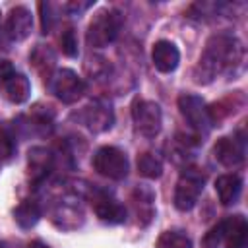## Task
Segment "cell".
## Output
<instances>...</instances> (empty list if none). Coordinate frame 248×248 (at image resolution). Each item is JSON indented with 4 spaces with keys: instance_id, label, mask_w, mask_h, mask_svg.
I'll list each match as a JSON object with an SVG mask.
<instances>
[{
    "instance_id": "obj_2",
    "label": "cell",
    "mask_w": 248,
    "mask_h": 248,
    "mask_svg": "<svg viewBox=\"0 0 248 248\" xmlns=\"http://www.w3.org/2000/svg\"><path fill=\"white\" fill-rule=\"evenodd\" d=\"M124 23V17L116 10H101L95 14L87 27V43L93 48H103L112 43Z\"/></svg>"
},
{
    "instance_id": "obj_25",
    "label": "cell",
    "mask_w": 248,
    "mask_h": 248,
    "mask_svg": "<svg viewBox=\"0 0 248 248\" xmlns=\"http://www.w3.org/2000/svg\"><path fill=\"white\" fill-rule=\"evenodd\" d=\"M12 74H14V66H12L8 60L0 58V85H4V81H6Z\"/></svg>"
},
{
    "instance_id": "obj_22",
    "label": "cell",
    "mask_w": 248,
    "mask_h": 248,
    "mask_svg": "<svg viewBox=\"0 0 248 248\" xmlns=\"http://www.w3.org/2000/svg\"><path fill=\"white\" fill-rule=\"evenodd\" d=\"M60 48H62V52L66 54V56H70V58H74V56H78V37H76V31L72 29V27H66L64 31H62V35H60Z\"/></svg>"
},
{
    "instance_id": "obj_17",
    "label": "cell",
    "mask_w": 248,
    "mask_h": 248,
    "mask_svg": "<svg viewBox=\"0 0 248 248\" xmlns=\"http://www.w3.org/2000/svg\"><path fill=\"white\" fill-rule=\"evenodd\" d=\"M4 95L10 103L14 105H21L29 99V93H31V83L29 79L23 76V74H12L6 81H4Z\"/></svg>"
},
{
    "instance_id": "obj_11",
    "label": "cell",
    "mask_w": 248,
    "mask_h": 248,
    "mask_svg": "<svg viewBox=\"0 0 248 248\" xmlns=\"http://www.w3.org/2000/svg\"><path fill=\"white\" fill-rule=\"evenodd\" d=\"M33 29V16L29 8L25 6H16L10 10L6 17V33L12 41H25L31 35Z\"/></svg>"
},
{
    "instance_id": "obj_20",
    "label": "cell",
    "mask_w": 248,
    "mask_h": 248,
    "mask_svg": "<svg viewBox=\"0 0 248 248\" xmlns=\"http://www.w3.org/2000/svg\"><path fill=\"white\" fill-rule=\"evenodd\" d=\"M138 172L143 178H159L163 174V161L155 153L145 151L138 157Z\"/></svg>"
},
{
    "instance_id": "obj_1",
    "label": "cell",
    "mask_w": 248,
    "mask_h": 248,
    "mask_svg": "<svg viewBox=\"0 0 248 248\" xmlns=\"http://www.w3.org/2000/svg\"><path fill=\"white\" fill-rule=\"evenodd\" d=\"M244 58L242 43L229 33L211 35L205 43V48L194 68V81L196 83H209L219 74H234L240 68Z\"/></svg>"
},
{
    "instance_id": "obj_3",
    "label": "cell",
    "mask_w": 248,
    "mask_h": 248,
    "mask_svg": "<svg viewBox=\"0 0 248 248\" xmlns=\"http://www.w3.org/2000/svg\"><path fill=\"white\" fill-rule=\"evenodd\" d=\"M205 174L200 169H184L174 188V207L178 211H190L203 190Z\"/></svg>"
},
{
    "instance_id": "obj_9",
    "label": "cell",
    "mask_w": 248,
    "mask_h": 248,
    "mask_svg": "<svg viewBox=\"0 0 248 248\" xmlns=\"http://www.w3.org/2000/svg\"><path fill=\"white\" fill-rule=\"evenodd\" d=\"M91 205L95 215L108 225H118L126 221V209L120 202H116L110 194H107L105 190H93L91 194Z\"/></svg>"
},
{
    "instance_id": "obj_10",
    "label": "cell",
    "mask_w": 248,
    "mask_h": 248,
    "mask_svg": "<svg viewBox=\"0 0 248 248\" xmlns=\"http://www.w3.org/2000/svg\"><path fill=\"white\" fill-rule=\"evenodd\" d=\"M213 155L215 159L229 169H234L242 165L244 161V140L232 136V138H219L217 143L213 145Z\"/></svg>"
},
{
    "instance_id": "obj_27",
    "label": "cell",
    "mask_w": 248,
    "mask_h": 248,
    "mask_svg": "<svg viewBox=\"0 0 248 248\" xmlns=\"http://www.w3.org/2000/svg\"><path fill=\"white\" fill-rule=\"evenodd\" d=\"M29 248H48V246H45L43 242H33V244L29 246Z\"/></svg>"
},
{
    "instance_id": "obj_8",
    "label": "cell",
    "mask_w": 248,
    "mask_h": 248,
    "mask_svg": "<svg viewBox=\"0 0 248 248\" xmlns=\"http://www.w3.org/2000/svg\"><path fill=\"white\" fill-rule=\"evenodd\" d=\"M78 118L87 130H91L93 134H101V132H107L112 126L114 112H112V108L107 101L97 99V101L89 103L87 107H83V110L79 112Z\"/></svg>"
},
{
    "instance_id": "obj_24",
    "label": "cell",
    "mask_w": 248,
    "mask_h": 248,
    "mask_svg": "<svg viewBox=\"0 0 248 248\" xmlns=\"http://www.w3.org/2000/svg\"><path fill=\"white\" fill-rule=\"evenodd\" d=\"M50 4L48 2H41L39 4V10H41V27H43V33H48L50 27H52V12H50Z\"/></svg>"
},
{
    "instance_id": "obj_23",
    "label": "cell",
    "mask_w": 248,
    "mask_h": 248,
    "mask_svg": "<svg viewBox=\"0 0 248 248\" xmlns=\"http://www.w3.org/2000/svg\"><path fill=\"white\" fill-rule=\"evenodd\" d=\"M223 240V221L215 225L205 236H203V248H219V242Z\"/></svg>"
},
{
    "instance_id": "obj_12",
    "label": "cell",
    "mask_w": 248,
    "mask_h": 248,
    "mask_svg": "<svg viewBox=\"0 0 248 248\" xmlns=\"http://www.w3.org/2000/svg\"><path fill=\"white\" fill-rule=\"evenodd\" d=\"M54 163V155L46 147H31L27 155V174L33 184H39L46 178Z\"/></svg>"
},
{
    "instance_id": "obj_26",
    "label": "cell",
    "mask_w": 248,
    "mask_h": 248,
    "mask_svg": "<svg viewBox=\"0 0 248 248\" xmlns=\"http://www.w3.org/2000/svg\"><path fill=\"white\" fill-rule=\"evenodd\" d=\"M91 6H93L91 2H70V4H66V10H70L74 14H79V12H83V10L91 8Z\"/></svg>"
},
{
    "instance_id": "obj_14",
    "label": "cell",
    "mask_w": 248,
    "mask_h": 248,
    "mask_svg": "<svg viewBox=\"0 0 248 248\" xmlns=\"http://www.w3.org/2000/svg\"><path fill=\"white\" fill-rule=\"evenodd\" d=\"M223 240L227 248L248 246V223L242 215H231L223 221Z\"/></svg>"
},
{
    "instance_id": "obj_6",
    "label": "cell",
    "mask_w": 248,
    "mask_h": 248,
    "mask_svg": "<svg viewBox=\"0 0 248 248\" xmlns=\"http://www.w3.org/2000/svg\"><path fill=\"white\" fill-rule=\"evenodd\" d=\"M178 108H180V114L184 116V120L200 136H205L211 130L213 122H211V116H209V108L205 107L202 97L184 93V95L178 97Z\"/></svg>"
},
{
    "instance_id": "obj_18",
    "label": "cell",
    "mask_w": 248,
    "mask_h": 248,
    "mask_svg": "<svg viewBox=\"0 0 248 248\" xmlns=\"http://www.w3.org/2000/svg\"><path fill=\"white\" fill-rule=\"evenodd\" d=\"M14 219L21 229H31L41 219V205L35 200H23L14 209Z\"/></svg>"
},
{
    "instance_id": "obj_19",
    "label": "cell",
    "mask_w": 248,
    "mask_h": 248,
    "mask_svg": "<svg viewBox=\"0 0 248 248\" xmlns=\"http://www.w3.org/2000/svg\"><path fill=\"white\" fill-rule=\"evenodd\" d=\"M31 64H33V68L43 76V78H46V79H50V72H52V68H54V52H52V48H48V46H45V45H37L35 48H33V52H31Z\"/></svg>"
},
{
    "instance_id": "obj_16",
    "label": "cell",
    "mask_w": 248,
    "mask_h": 248,
    "mask_svg": "<svg viewBox=\"0 0 248 248\" xmlns=\"http://www.w3.org/2000/svg\"><path fill=\"white\" fill-rule=\"evenodd\" d=\"M215 192L223 205L236 203L242 192V178L238 174H221L215 180Z\"/></svg>"
},
{
    "instance_id": "obj_5",
    "label": "cell",
    "mask_w": 248,
    "mask_h": 248,
    "mask_svg": "<svg viewBox=\"0 0 248 248\" xmlns=\"http://www.w3.org/2000/svg\"><path fill=\"white\" fill-rule=\"evenodd\" d=\"M132 120H134V128L140 136L143 138H155L161 130V122H163V114H161V107L153 101H145V99H138L132 107Z\"/></svg>"
},
{
    "instance_id": "obj_15",
    "label": "cell",
    "mask_w": 248,
    "mask_h": 248,
    "mask_svg": "<svg viewBox=\"0 0 248 248\" xmlns=\"http://www.w3.org/2000/svg\"><path fill=\"white\" fill-rule=\"evenodd\" d=\"M151 58H153V66L159 72L170 74V72L176 70V66L180 62V52H178L174 43H170V41H157L153 45Z\"/></svg>"
},
{
    "instance_id": "obj_21",
    "label": "cell",
    "mask_w": 248,
    "mask_h": 248,
    "mask_svg": "<svg viewBox=\"0 0 248 248\" xmlns=\"http://www.w3.org/2000/svg\"><path fill=\"white\" fill-rule=\"evenodd\" d=\"M157 248H192V240L186 232L167 231L157 238Z\"/></svg>"
},
{
    "instance_id": "obj_7",
    "label": "cell",
    "mask_w": 248,
    "mask_h": 248,
    "mask_svg": "<svg viewBox=\"0 0 248 248\" xmlns=\"http://www.w3.org/2000/svg\"><path fill=\"white\" fill-rule=\"evenodd\" d=\"M50 83V89L52 93L66 105H72V103H78L83 93H85V83L83 79L74 72V70H68V68H62L58 70L56 74L50 76L48 79Z\"/></svg>"
},
{
    "instance_id": "obj_4",
    "label": "cell",
    "mask_w": 248,
    "mask_h": 248,
    "mask_svg": "<svg viewBox=\"0 0 248 248\" xmlns=\"http://www.w3.org/2000/svg\"><path fill=\"white\" fill-rule=\"evenodd\" d=\"M93 169L101 176H107L110 180H122L128 174L130 163H128V157L122 149H118L114 145H105V147H99L95 151Z\"/></svg>"
},
{
    "instance_id": "obj_13",
    "label": "cell",
    "mask_w": 248,
    "mask_h": 248,
    "mask_svg": "<svg viewBox=\"0 0 248 248\" xmlns=\"http://www.w3.org/2000/svg\"><path fill=\"white\" fill-rule=\"evenodd\" d=\"M130 202L134 207V215L138 217V223L145 227L155 215V192L149 186H138L132 192Z\"/></svg>"
}]
</instances>
